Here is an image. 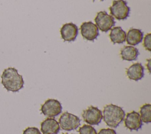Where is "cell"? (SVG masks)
<instances>
[{
	"label": "cell",
	"instance_id": "obj_1",
	"mask_svg": "<svg viewBox=\"0 0 151 134\" xmlns=\"http://www.w3.org/2000/svg\"><path fill=\"white\" fill-rule=\"evenodd\" d=\"M1 83L8 91L17 92L24 87L22 76L19 75L15 68L9 67L2 72L1 76Z\"/></svg>",
	"mask_w": 151,
	"mask_h": 134
},
{
	"label": "cell",
	"instance_id": "obj_2",
	"mask_svg": "<svg viewBox=\"0 0 151 134\" xmlns=\"http://www.w3.org/2000/svg\"><path fill=\"white\" fill-rule=\"evenodd\" d=\"M102 115V119L107 126L116 128L124 120L125 112L122 107L111 103L104 107Z\"/></svg>",
	"mask_w": 151,
	"mask_h": 134
},
{
	"label": "cell",
	"instance_id": "obj_3",
	"mask_svg": "<svg viewBox=\"0 0 151 134\" xmlns=\"http://www.w3.org/2000/svg\"><path fill=\"white\" fill-rule=\"evenodd\" d=\"M111 15L118 20L126 19L130 14V8L124 0H114L109 7Z\"/></svg>",
	"mask_w": 151,
	"mask_h": 134
},
{
	"label": "cell",
	"instance_id": "obj_4",
	"mask_svg": "<svg viewBox=\"0 0 151 134\" xmlns=\"http://www.w3.org/2000/svg\"><path fill=\"white\" fill-rule=\"evenodd\" d=\"M58 123L62 129L70 131L78 128L80 125V120L77 116L65 112L60 117Z\"/></svg>",
	"mask_w": 151,
	"mask_h": 134
},
{
	"label": "cell",
	"instance_id": "obj_5",
	"mask_svg": "<svg viewBox=\"0 0 151 134\" xmlns=\"http://www.w3.org/2000/svg\"><path fill=\"white\" fill-rule=\"evenodd\" d=\"M41 111L44 115L48 118H54L61 113L62 106L58 100L49 99L42 105Z\"/></svg>",
	"mask_w": 151,
	"mask_h": 134
},
{
	"label": "cell",
	"instance_id": "obj_6",
	"mask_svg": "<svg viewBox=\"0 0 151 134\" xmlns=\"http://www.w3.org/2000/svg\"><path fill=\"white\" fill-rule=\"evenodd\" d=\"M96 25L101 31L107 32L115 25L114 18L106 11H100L94 18Z\"/></svg>",
	"mask_w": 151,
	"mask_h": 134
},
{
	"label": "cell",
	"instance_id": "obj_7",
	"mask_svg": "<svg viewBox=\"0 0 151 134\" xmlns=\"http://www.w3.org/2000/svg\"><path fill=\"white\" fill-rule=\"evenodd\" d=\"M82 117L84 122L88 125H97L101 122L103 115L101 111L97 107L90 106L83 110Z\"/></svg>",
	"mask_w": 151,
	"mask_h": 134
},
{
	"label": "cell",
	"instance_id": "obj_8",
	"mask_svg": "<svg viewBox=\"0 0 151 134\" xmlns=\"http://www.w3.org/2000/svg\"><path fill=\"white\" fill-rule=\"evenodd\" d=\"M80 31L83 38L90 41H93L99 35L97 26L91 21L82 23L80 26Z\"/></svg>",
	"mask_w": 151,
	"mask_h": 134
},
{
	"label": "cell",
	"instance_id": "obj_9",
	"mask_svg": "<svg viewBox=\"0 0 151 134\" xmlns=\"http://www.w3.org/2000/svg\"><path fill=\"white\" fill-rule=\"evenodd\" d=\"M124 123L125 127L130 130H138L142 126L140 114L134 110L127 113Z\"/></svg>",
	"mask_w": 151,
	"mask_h": 134
},
{
	"label": "cell",
	"instance_id": "obj_10",
	"mask_svg": "<svg viewBox=\"0 0 151 134\" xmlns=\"http://www.w3.org/2000/svg\"><path fill=\"white\" fill-rule=\"evenodd\" d=\"M78 30L77 26L72 22L64 24L60 29L62 39L65 42L75 41L78 35Z\"/></svg>",
	"mask_w": 151,
	"mask_h": 134
},
{
	"label": "cell",
	"instance_id": "obj_11",
	"mask_svg": "<svg viewBox=\"0 0 151 134\" xmlns=\"http://www.w3.org/2000/svg\"><path fill=\"white\" fill-rule=\"evenodd\" d=\"M60 129L58 122L53 118H47L41 123V131L42 134H57Z\"/></svg>",
	"mask_w": 151,
	"mask_h": 134
},
{
	"label": "cell",
	"instance_id": "obj_12",
	"mask_svg": "<svg viewBox=\"0 0 151 134\" xmlns=\"http://www.w3.org/2000/svg\"><path fill=\"white\" fill-rule=\"evenodd\" d=\"M126 75L130 80H140L144 76V67L139 62L133 63L126 69Z\"/></svg>",
	"mask_w": 151,
	"mask_h": 134
},
{
	"label": "cell",
	"instance_id": "obj_13",
	"mask_svg": "<svg viewBox=\"0 0 151 134\" xmlns=\"http://www.w3.org/2000/svg\"><path fill=\"white\" fill-rule=\"evenodd\" d=\"M143 38V32L137 28H130L126 34V40L127 44L135 46L140 43Z\"/></svg>",
	"mask_w": 151,
	"mask_h": 134
},
{
	"label": "cell",
	"instance_id": "obj_14",
	"mask_svg": "<svg viewBox=\"0 0 151 134\" xmlns=\"http://www.w3.org/2000/svg\"><path fill=\"white\" fill-rule=\"evenodd\" d=\"M122 59L124 61H133L136 60L139 55V50L133 46H124L120 52Z\"/></svg>",
	"mask_w": 151,
	"mask_h": 134
},
{
	"label": "cell",
	"instance_id": "obj_15",
	"mask_svg": "<svg viewBox=\"0 0 151 134\" xmlns=\"http://www.w3.org/2000/svg\"><path fill=\"white\" fill-rule=\"evenodd\" d=\"M126 33L120 26L114 27L111 29L109 37L113 44L123 43L126 41Z\"/></svg>",
	"mask_w": 151,
	"mask_h": 134
},
{
	"label": "cell",
	"instance_id": "obj_16",
	"mask_svg": "<svg viewBox=\"0 0 151 134\" xmlns=\"http://www.w3.org/2000/svg\"><path fill=\"white\" fill-rule=\"evenodd\" d=\"M140 116L142 122L145 123L151 122V105L146 103L140 108Z\"/></svg>",
	"mask_w": 151,
	"mask_h": 134
},
{
	"label": "cell",
	"instance_id": "obj_17",
	"mask_svg": "<svg viewBox=\"0 0 151 134\" xmlns=\"http://www.w3.org/2000/svg\"><path fill=\"white\" fill-rule=\"evenodd\" d=\"M79 134H97L96 130L91 125H84L78 129Z\"/></svg>",
	"mask_w": 151,
	"mask_h": 134
},
{
	"label": "cell",
	"instance_id": "obj_18",
	"mask_svg": "<svg viewBox=\"0 0 151 134\" xmlns=\"http://www.w3.org/2000/svg\"><path fill=\"white\" fill-rule=\"evenodd\" d=\"M143 46L145 49L147 50L148 51H151V34L149 33L146 34L144 38L143 41Z\"/></svg>",
	"mask_w": 151,
	"mask_h": 134
},
{
	"label": "cell",
	"instance_id": "obj_19",
	"mask_svg": "<svg viewBox=\"0 0 151 134\" xmlns=\"http://www.w3.org/2000/svg\"><path fill=\"white\" fill-rule=\"evenodd\" d=\"M22 134H41L40 130L36 127H28L24 131Z\"/></svg>",
	"mask_w": 151,
	"mask_h": 134
},
{
	"label": "cell",
	"instance_id": "obj_20",
	"mask_svg": "<svg viewBox=\"0 0 151 134\" xmlns=\"http://www.w3.org/2000/svg\"><path fill=\"white\" fill-rule=\"evenodd\" d=\"M97 134H117L116 131L110 128H106V129H101L100 130Z\"/></svg>",
	"mask_w": 151,
	"mask_h": 134
},
{
	"label": "cell",
	"instance_id": "obj_21",
	"mask_svg": "<svg viewBox=\"0 0 151 134\" xmlns=\"http://www.w3.org/2000/svg\"><path fill=\"white\" fill-rule=\"evenodd\" d=\"M146 67H147V69L149 72V73H150V59H149L147 60V62L146 63Z\"/></svg>",
	"mask_w": 151,
	"mask_h": 134
},
{
	"label": "cell",
	"instance_id": "obj_22",
	"mask_svg": "<svg viewBox=\"0 0 151 134\" xmlns=\"http://www.w3.org/2000/svg\"><path fill=\"white\" fill-rule=\"evenodd\" d=\"M93 1H94L95 0H93ZM100 1H104V0H100Z\"/></svg>",
	"mask_w": 151,
	"mask_h": 134
},
{
	"label": "cell",
	"instance_id": "obj_23",
	"mask_svg": "<svg viewBox=\"0 0 151 134\" xmlns=\"http://www.w3.org/2000/svg\"><path fill=\"white\" fill-rule=\"evenodd\" d=\"M63 134H68V133H63Z\"/></svg>",
	"mask_w": 151,
	"mask_h": 134
}]
</instances>
